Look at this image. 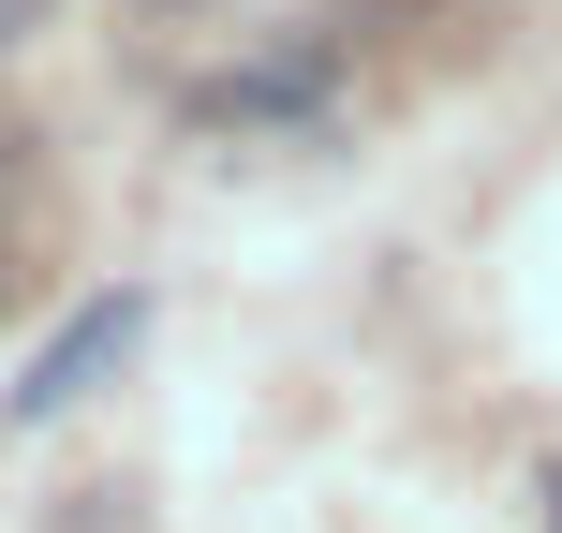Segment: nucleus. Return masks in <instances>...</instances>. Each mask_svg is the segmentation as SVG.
Segmentation results:
<instances>
[{
    "label": "nucleus",
    "mask_w": 562,
    "mask_h": 533,
    "mask_svg": "<svg viewBox=\"0 0 562 533\" xmlns=\"http://www.w3.org/2000/svg\"><path fill=\"white\" fill-rule=\"evenodd\" d=\"M134 341H148V297H134V281H119V297H89V311H75V326H59V341H45V356H30V370H15V400H0V415H15V430H45V415H75V400H89V386H104V370H119V356H134Z\"/></svg>",
    "instance_id": "obj_1"
},
{
    "label": "nucleus",
    "mask_w": 562,
    "mask_h": 533,
    "mask_svg": "<svg viewBox=\"0 0 562 533\" xmlns=\"http://www.w3.org/2000/svg\"><path fill=\"white\" fill-rule=\"evenodd\" d=\"M548 533H562V475H548Z\"/></svg>",
    "instance_id": "obj_2"
}]
</instances>
